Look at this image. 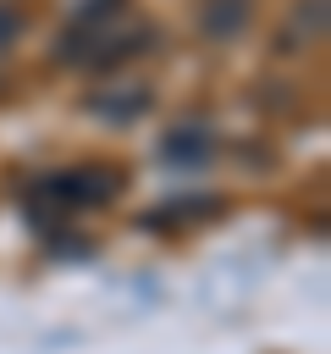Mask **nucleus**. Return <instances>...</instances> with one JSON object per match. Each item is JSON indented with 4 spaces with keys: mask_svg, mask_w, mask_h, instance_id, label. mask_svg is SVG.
<instances>
[{
    "mask_svg": "<svg viewBox=\"0 0 331 354\" xmlns=\"http://www.w3.org/2000/svg\"><path fill=\"white\" fill-rule=\"evenodd\" d=\"M44 194L50 199H66L72 210H99V205H110L116 194H121V177H116V166H77V171H55V177H44Z\"/></svg>",
    "mask_w": 331,
    "mask_h": 354,
    "instance_id": "obj_1",
    "label": "nucleus"
},
{
    "mask_svg": "<svg viewBox=\"0 0 331 354\" xmlns=\"http://www.w3.org/2000/svg\"><path fill=\"white\" fill-rule=\"evenodd\" d=\"M320 33H325V0H298L292 28L281 33V50H303V44H314Z\"/></svg>",
    "mask_w": 331,
    "mask_h": 354,
    "instance_id": "obj_2",
    "label": "nucleus"
},
{
    "mask_svg": "<svg viewBox=\"0 0 331 354\" xmlns=\"http://www.w3.org/2000/svg\"><path fill=\"white\" fill-rule=\"evenodd\" d=\"M243 22H248V0H215L204 11V33H221V39H232Z\"/></svg>",
    "mask_w": 331,
    "mask_h": 354,
    "instance_id": "obj_3",
    "label": "nucleus"
},
{
    "mask_svg": "<svg viewBox=\"0 0 331 354\" xmlns=\"http://www.w3.org/2000/svg\"><path fill=\"white\" fill-rule=\"evenodd\" d=\"M22 28H28V17H22V6H11V0H0V55L22 39Z\"/></svg>",
    "mask_w": 331,
    "mask_h": 354,
    "instance_id": "obj_4",
    "label": "nucleus"
}]
</instances>
